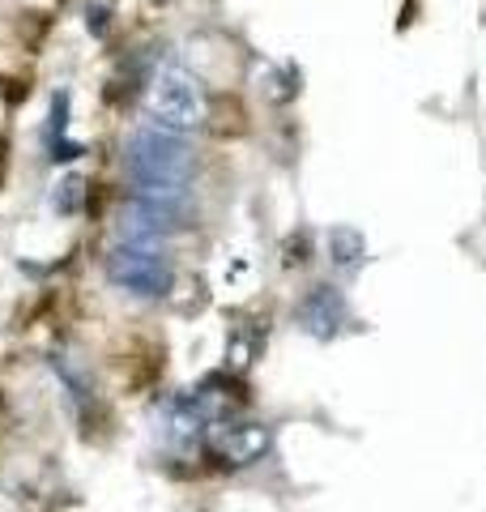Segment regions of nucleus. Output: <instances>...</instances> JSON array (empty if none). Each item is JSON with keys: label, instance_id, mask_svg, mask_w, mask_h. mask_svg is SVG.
Wrapping results in <instances>:
<instances>
[{"label": "nucleus", "instance_id": "obj_7", "mask_svg": "<svg viewBox=\"0 0 486 512\" xmlns=\"http://www.w3.org/2000/svg\"><path fill=\"white\" fill-rule=\"evenodd\" d=\"M367 256V239L354 231V227H333L329 231V261L342 265V269H354Z\"/></svg>", "mask_w": 486, "mask_h": 512}, {"label": "nucleus", "instance_id": "obj_5", "mask_svg": "<svg viewBox=\"0 0 486 512\" xmlns=\"http://www.w3.org/2000/svg\"><path fill=\"white\" fill-rule=\"evenodd\" d=\"M346 316H350V308L337 286H312L307 299L299 303V325L312 333V338H333V333L346 325Z\"/></svg>", "mask_w": 486, "mask_h": 512}, {"label": "nucleus", "instance_id": "obj_1", "mask_svg": "<svg viewBox=\"0 0 486 512\" xmlns=\"http://www.w3.org/2000/svg\"><path fill=\"white\" fill-rule=\"evenodd\" d=\"M124 175L137 197L184 201L192 180H197V150L184 133L141 124L124 141Z\"/></svg>", "mask_w": 486, "mask_h": 512}, {"label": "nucleus", "instance_id": "obj_2", "mask_svg": "<svg viewBox=\"0 0 486 512\" xmlns=\"http://www.w3.org/2000/svg\"><path fill=\"white\" fill-rule=\"evenodd\" d=\"M145 111L150 124L171 128V133H197L209 120V90L184 64H162L145 90Z\"/></svg>", "mask_w": 486, "mask_h": 512}, {"label": "nucleus", "instance_id": "obj_3", "mask_svg": "<svg viewBox=\"0 0 486 512\" xmlns=\"http://www.w3.org/2000/svg\"><path fill=\"white\" fill-rule=\"evenodd\" d=\"M107 278L133 299H162L175 286V265L158 244H137L120 239L107 256Z\"/></svg>", "mask_w": 486, "mask_h": 512}, {"label": "nucleus", "instance_id": "obj_4", "mask_svg": "<svg viewBox=\"0 0 486 512\" xmlns=\"http://www.w3.org/2000/svg\"><path fill=\"white\" fill-rule=\"evenodd\" d=\"M209 453H214L222 466L243 470V466H256L265 461V453L273 448V431L265 423H239V419H226L218 427H209Z\"/></svg>", "mask_w": 486, "mask_h": 512}, {"label": "nucleus", "instance_id": "obj_6", "mask_svg": "<svg viewBox=\"0 0 486 512\" xmlns=\"http://www.w3.org/2000/svg\"><path fill=\"white\" fill-rule=\"evenodd\" d=\"M64 133H69V94L56 90V94H52V111H47V128H43L47 158H52V163H69V158L86 154V150H77Z\"/></svg>", "mask_w": 486, "mask_h": 512}]
</instances>
